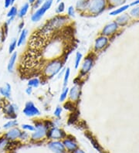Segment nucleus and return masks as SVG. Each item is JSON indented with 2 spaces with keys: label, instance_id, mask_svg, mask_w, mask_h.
Returning <instances> with one entry per match:
<instances>
[{
  "label": "nucleus",
  "instance_id": "nucleus-13",
  "mask_svg": "<svg viewBox=\"0 0 139 153\" xmlns=\"http://www.w3.org/2000/svg\"><path fill=\"white\" fill-rule=\"evenodd\" d=\"M47 146L54 153H64L66 152V148L62 141L58 140H53L50 141L47 144Z\"/></svg>",
  "mask_w": 139,
  "mask_h": 153
},
{
  "label": "nucleus",
  "instance_id": "nucleus-45",
  "mask_svg": "<svg viewBox=\"0 0 139 153\" xmlns=\"http://www.w3.org/2000/svg\"><path fill=\"white\" fill-rule=\"evenodd\" d=\"M3 42V35H2V29L0 28V43Z\"/></svg>",
  "mask_w": 139,
  "mask_h": 153
},
{
  "label": "nucleus",
  "instance_id": "nucleus-6",
  "mask_svg": "<svg viewBox=\"0 0 139 153\" xmlns=\"http://www.w3.org/2000/svg\"><path fill=\"white\" fill-rule=\"evenodd\" d=\"M87 2V7L89 12L92 14L100 13L105 8L106 5V1L105 0H88Z\"/></svg>",
  "mask_w": 139,
  "mask_h": 153
},
{
  "label": "nucleus",
  "instance_id": "nucleus-37",
  "mask_svg": "<svg viewBox=\"0 0 139 153\" xmlns=\"http://www.w3.org/2000/svg\"><path fill=\"white\" fill-rule=\"evenodd\" d=\"M65 9V5L63 2H60L59 6H58L57 9H56V12L57 13H62L64 11Z\"/></svg>",
  "mask_w": 139,
  "mask_h": 153
},
{
  "label": "nucleus",
  "instance_id": "nucleus-22",
  "mask_svg": "<svg viewBox=\"0 0 139 153\" xmlns=\"http://www.w3.org/2000/svg\"><path fill=\"white\" fill-rule=\"evenodd\" d=\"M129 20V16L127 14H123L121 16H118L117 19H116V23L118 25L125 26V24H127V22Z\"/></svg>",
  "mask_w": 139,
  "mask_h": 153
},
{
  "label": "nucleus",
  "instance_id": "nucleus-44",
  "mask_svg": "<svg viewBox=\"0 0 139 153\" xmlns=\"http://www.w3.org/2000/svg\"><path fill=\"white\" fill-rule=\"evenodd\" d=\"M73 153H85L84 152V151H83L82 149H81V148H76V150H74V152H73Z\"/></svg>",
  "mask_w": 139,
  "mask_h": 153
},
{
  "label": "nucleus",
  "instance_id": "nucleus-32",
  "mask_svg": "<svg viewBox=\"0 0 139 153\" xmlns=\"http://www.w3.org/2000/svg\"><path fill=\"white\" fill-rule=\"evenodd\" d=\"M87 7V2L85 0H81L76 4V9L78 10H84Z\"/></svg>",
  "mask_w": 139,
  "mask_h": 153
},
{
  "label": "nucleus",
  "instance_id": "nucleus-42",
  "mask_svg": "<svg viewBox=\"0 0 139 153\" xmlns=\"http://www.w3.org/2000/svg\"><path fill=\"white\" fill-rule=\"evenodd\" d=\"M11 6V0H5V8H9Z\"/></svg>",
  "mask_w": 139,
  "mask_h": 153
},
{
  "label": "nucleus",
  "instance_id": "nucleus-18",
  "mask_svg": "<svg viewBox=\"0 0 139 153\" xmlns=\"http://www.w3.org/2000/svg\"><path fill=\"white\" fill-rule=\"evenodd\" d=\"M12 87L9 83H6L3 87H0V94L6 99H9L11 97Z\"/></svg>",
  "mask_w": 139,
  "mask_h": 153
},
{
  "label": "nucleus",
  "instance_id": "nucleus-21",
  "mask_svg": "<svg viewBox=\"0 0 139 153\" xmlns=\"http://www.w3.org/2000/svg\"><path fill=\"white\" fill-rule=\"evenodd\" d=\"M17 13H18V11H17V8H16V6H12L11 9H9V12L7 13V17L9 18V19H8L6 22V23L8 25H9V23H11L12 21L15 19Z\"/></svg>",
  "mask_w": 139,
  "mask_h": 153
},
{
  "label": "nucleus",
  "instance_id": "nucleus-28",
  "mask_svg": "<svg viewBox=\"0 0 139 153\" xmlns=\"http://www.w3.org/2000/svg\"><path fill=\"white\" fill-rule=\"evenodd\" d=\"M30 8V6L28 3H25L22 6V8L20 9V10L19 11V13L17 14L19 16V18H23V16H25V14L27 13L28 9Z\"/></svg>",
  "mask_w": 139,
  "mask_h": 153
},
{
  "label": "nucleus",
  "instance_id": "nucleus-2",
  "mask_svg": "<svg viewBox=\"0 0 139 153\" xmlns=\"http://www.w3.org/2000/svg\"><path fill=\"white\" fill-rule=\"evenodd\" d=\"M63 64L64 60H63V58H56L48 60V62L46 63L42 68L43 75L46 79L53 78L63 69Z\"/></svg>",
  "mask_w": 139,
  "mask_h": 153
},
{
  "label": "nucleus",
  "instance_id": "nucleus-25",
  "mask_svg": "<svg viewBox=\"0 0 139 153\" xmlns=\"http://www.w3.org/2000/svg\"><path fill=\"white\" fill-rule=\"evenodd\" d=\"M69 88L68 87H64L63 89L62 92L60 95V98H59V101L60 102H64L66 101V99L68 97V94H69Z\"/></svg>",
  "mask_w": 139,
  "mask_h": 153
},
{
  "label": "nucleus",
  "instance_id": "nucleus-46",
  "mask_svg": "<svg viewBox=\"0 0 139 153\" xmlns=\"http://www.w3.org/2000/svg\"><path fill=\"white\" fill-rule=\"evenodd\" d=\"M138 4H139V0H137L135 2H132L131 4V6H135V5H138Z\"/></svg>",
  "mask_w": 139,
  "mask_h": 153
},
{
  "label": "nucleus",
  "instance_id": "nucleus-47",
  "mask_svg": "<svg viewBox=\"0 0 139 153\" xmlns=\"http://www.w3.org/2000/svg\"><path fill=\"white\" fill-rule=\"evenodd\" d=\"M35 1H36V0H29V2L31 3V4H33V3L35 2Z\"/></svg>",
  "mask_w": 139,
  "mask_h": 153
},
{
  "label": "nucleus",
  "instance_id": "nucleus-39",
  "mask_svg": "<svg viewBox=\"0 0 139 153\" xmlns=\"http://www.w3.org/2000/svg\"><path fill=\"white\" fill-rule=\"evenodd\" d=\"M125 2V0H111V3H112L114 6H119Z\"/></svg>",
  "mask_w": 139,
  "mask_h": 153
},
{
  "label": "nucleus",
  "instance_id": "nucleus-7",
  "mask_svg": "<svg viewBox=\"0 0 139 153\" xmlns=\"http://www.w3.org/2000/svg\"><path fill=\"white\" fill-rule=\"evenodd\" d=\"M94 63V57L91 53H90L84 58V60L82 63L80 75L81 76H86L91 70Z\"/></svg>",
  "mask_w": 139,
  "mask_h": 153
},
{
  "label": "nucleus",
  "instance_id": "nucleus-38",
  "mask_svg": "<svg viewBox=\"0 0 139 153\" xmlns=\"http://www.w3.org/2000/svg\"><path fill=\"white\" fill-rule=\"evenodd\" d=\"M67 13L70 16H73L74 17L75 16V11H74V8L73 6H70L67 9Z\"/></svg>",
  "mask_w": 139,
  "mask_h": 153
},
{
  "label": "nucleus",
  "instance_id": "nucleus-17",
  "mask_svg": "<svg viewBox=\"0 0 139 153\" xmlns=\"http://www.w3.org/2000/svg\"><path fill=\"white\" fill-rule=\"evenodd\" d=\"M63 144L65 148L70 152H73L74 150H76V148H78L77 143L74 139H69V138L66 137L64 140L63 141Z\"/></svg>",
  "mask_w": 139,
  "mask_h": 153
},
{
  "label": "nucleus",
  "instance_id": "nucleus-43",
  "mask_svg": "<svg viewBox=\"0 0 139 153\" xmlns=\"http://www.w3.org/2000/svg\"><path fill=\"white\" fill-rule=\"evenodd\" d=\"M24 25H25V23H24V22H21L20 23H19V26H18V27H19V31H22V30H23V29H24Z\"/></svg>",
  "mask_w": 139,
  "mask_h": 153
},
{
  "label": "nucleus",
  "instance_id": "nucleus-31",
  "mask_svg": "<svg viewBox=\"0 0 139 153\" xmlns=\"http://www.w3.org/2000/svg\"><path fill=\"white\" fill-rule=\"evenodd\" d=\"M16 46H17V39L14 38V39H12L11 43H9V53H10V54L14 53V51L16 50Z\"/></svg>",
  "mask_w": 139,
  "mask_h": 153
},
{
  "label": "nucleus",
  "instance_id": "nucleus-5",
  "mask_svg": "<svg viewBox=\"0 0 139 153\" xmlns=\"http://www.w3.org/2000/svg\"><path fill=\"white\" fill-rule=\"evenodd\" d=\"M34 126L35 131L32 132V135H31L32 140L38 141V140L43 139L47 135L49 128L46 126V123L37 121L35 122Z\"/></svg>",
  "mask_w": 139,
  "mask_h": 153
},
{
  "label": "nucleus",
  "instance_id": "nucleus-10",
  "mask_svg": "<svg viewBox=\"0 0 139 153\" xmlns=\"http://www.w3.org/2000/svg\"><path fill=\"white\" fill-rule=\"evenodd\" d=\"M46 137L51 140H60L65 139L67 137V134L61 128L57 127H52L48 130Z\"/></svg>",
  "mask_w": 139,
  "mask_h": 153
},
{
  "label": "nucleus",
  "instance_id": "nucleus-15",
  "mask_svg": "<svg viewBox=\"0 0 139 153\" xmlns=\"http://www.w3.org/2000/svg\"><path fill=\"white\" fill-rule=\"evenodd\" d=\"M109 39L107 37L104 36H100L96 39L94 42V49L95 51H100L105 47L108 43Z\"/></svg>",
  "mask_w": 139,
  "mask_h": 153
},
{
  "label": "nucleus",
  "instance_id": "nucleus-49",
  "mask_svg": "<svg viewBox=\"0 0 139 153\" xmlns=\"http://www.w3.org/2000/svg\"><path fill=\"white\" fill-rule=\"evenodd\" d=\"M60 0H57V2H60Z\"/></svg>",
  "mask_w": 139,
  "mask_h": 153
},
{
  "label": "nucleus",
  "instance_id": "nucleus-41",
  "mask_svg": "<svg viewBox=\"0 0 139 153\" xmlns=\"http://www.w3.org/2000/svg\"><path fill=\"white\" fill-rule=\"evenodd\" d=\"M25 94H26L27 95H31L32 93V88L28 86L27 88H26V89H25Z\"/></svg>",
  "mask_w": 139,
  "mask_h": 153
},
{
  "label": "nucleus",
  "instance_id": "nucleus-36",
  "mask_svg": "<svg viewBox=\"0 0 139 153\" xmlns=\"http://www.w3.org/2000/svg\"><path fill=\"white\" fill-rule=\"evenodd\" d=\"M130 15L134 17V18H138L139 17V7L138 8H134L130 12Z\"/></svg>",
  "mask_w": 139,
  "mask_h": 153
},
{
  "label": "nucleus",
  "instance_id": "nucleus-23",
  "mask_svg": "<svg viewBox=\"0 0 139 153\" xmlns=\"http://www.w3.org/2000/svg\"><path fill=\"white\" fill-rule=\"evenodd\" d=\"M18 125V121L16 119H11V120L8 121L6 123H5L2 128H3V129L6 130H9L11 129L12 128L16 127Z\"/></svg>",
  "mask_w": 139,
  "mask_h": 153
},
{
  "label": "nucleus",
  "instance_id": "nucleus-48",
  "mask_svg": "<svg viewBox=\"0 0 139 153\" xmlns=\"http://www.w3.org/2000/svg\"><path fill=\"white\" fill-rule=\"evenodd\" d=\"M14 2H15V0H11V6L14 3Z\"/></svg>",
  "mask_w": 139,
  "mask_h": 153
},
{
  "label": "nucleus",
  "instance_id": "nucleus-19",
  "mask_svg": "<svg viewBox=\"0 0 139 153\" xmlns=\"http://www.w3.org/2000/svg\"><path fill=\"white\" fill-rule=\"evenodd\" d=\"M17 53L16 52H14L11 54V57L9 58V62H8V64H7V70H8V71L12 73V72H13L14 67H15V64H16V60H17Z\"/></svg>",
  "mask_w": 139,
  "mask_h": 153
},
{
  "label": "nucleus",
  "instance_id": "nucleus-11",
  "mask_svg": "<svg viewBox=\"0 0 139 153\" xmlns=\"http://www.w3.org/2000/svg\"><path fill=\"white\" fill-rule=\"evenodd\" d=\"M2 109H3V113L6 115L7 118L10 119H16L17 117V110H18V108L16 104L7 102L3 105Z\"/></svg>",
  "mask_w": 139,
  "mask_h": 153
},
{
  "label": "nucleus",
  "instance_id": "nucleus-24",
  "mask_svg": "<svg viewBox=\"0 0 139 153\" xmlns=\"http://www.w3.org/2000/svg\"><path fill=\"white\" fill-rule=\"evenodd\" d=\"M9 141L5 137H0V152H4L9 146Z\"/></svg>",
  "mask_w": 139,
  "mask_h": 153
},
{
  "label": "nucleus",
  "instance_id": "nucleus-30",
  "mask_svg": "<svg viewBox=\"0 0 139 153\" xmlns=\"http://www.w3.org/2000/svg\"><path fill=\"white\" fill-rule=\"evenodd\" d=\"M129 8V6L128 5H126V6H124L120 7L119 9H117L116 10H114L111 12H110V15L111 16H116V15H119L121 12H123L124 11H125L126 9Z\"/></svg>",
  "mask_w": 139,
  "mask_h": 153
},
{
  "label": "nucleus",
  "instance_id": "nucleus-14",
  "mask_svg": "<svg viewBox=\"0 0 139 153\" xmlns=\"http://www.w3.org/2000/svg\"><path fill=\"white\" fill-rule=\"evenodd\" d=\"M21 133H22V131L19 128L15 127L11 128V129H9L8 132H6L4 134V137L6 139H8L9 141H12L19 139Z\"/></svg>",
  "mask_w": 139,
  "mask_h": 153
},
{
  "label": "nucleus",
  "instance_id": "nucleus-40",
  "mask_svg": "<svg viewBox=\"0 0 139 153\" xmlns=\"http://www.w3.org/2000/svg\"><path fill=\"white\" fill-rule=\"evenodd\" d=\"M20 139H22V140H26V139H29V134H28L27 132H22V133H21V135H20V138H19Z\"/></svg>",
  "mask_w": 139,
  "mask_h": 153
},
{
  "label": "nucleus",
  "instance_id": "nucleus-26",
  "mask_svg": "<svg viewBox=\"0 0 139 153\" xmlns=\"http://www.w3.org/2000/svg\"><path fill=\"white\" fill-rule=\"evenodd\" d=\"M82 58H83V54L81 53V52H76V55H75V60H74V67L75 69H77L81 64V60H82Z\"/></svg>",
  "mask_w": 139,
  "mask_h": 153
},
{
  "label": "nucleus",
  "instance_id": "nucleus-12",
  "mask_svg": "<svg viewBox=\"0 0 139 153\" xmlns=\"http://www.w3.org/2000/svg\"><path fill=\"white\" fill-rule=\"evenodd\" d=\"M81 94V85L79 83H74V85L69 90V98L71 102L78 101Z\"/></svg>",
  "mask_w": 139,
  "mask_h": 153
},
{
  "label": "nucleus",
  "instance_id": "nucleus-34",
  "mask_svg": "<svg viewBox=\"0 0 139 153\" xmlns=\"http://www.w3.org/2000/svg\"><path fill=\"white\" fill-rule=\"evenodd\" d=\"M21 128L24 129L25 131H29V132H33L35 131V126L32 125H29V124H23L21 125Z\"/></svg>",
  "mask_w": 139,
  "mask_h": 153
},
{
  "label": "nucleus",
  "instance_id": "nucleus-29",
  "mask_svg": "<svg viewBox=\"0 0 139 153\" xmlns=\"http://www.w3.org/2000/svg\"><path fill=\"white\" fill-rule=\"evenodd\" d=\"M70 75V68L67 67V69L65 70L64 75H63V88L67 86V83L69 81Z\"/></svg>",
  "mask_w": 139,
  "mask_h": 153
},
{
  "label": "nucleus",
  "instance_id": "nucleus-35",
  "mask_svg": "<svg viewBox=\"0 0 139 153\" xmlns=\"http://www.w3.org/2000/svg\"><path fill=\"white\" fill-rule=\"evenodd\" d=\"M63 108L61 106H57L56 108V109L53 111V115L55 116L56 118H60V116H61V114H62Z\"/></svg>",
  "mask_w": 139,
  "mask_h": 153
},
{
  "label": "nucleus",
  "instance_id": "nucleus-20",
  "mask_svg": "<svg viewBox=\"0 0 139 153\" xmlns=\"http://www.w3.org/2000/svg\"><path fill=\"white\" fill-rule=\"evenodd\" d=\"M27 36H28V30H26V29H23V30L20 32V34H19V39H17V46H21L22 45L24 44Z\"/></svg>",
  "mask_w": 139,
  "mask_h": 153
},
{
  "label": "nucleus",
  "instance_id": "nucleus-1",
  "mask_svg": "<svg viewBox=\"0 0 139 153\" xmlns=\"http://www.w3.org/2000/svg\"><path fill=\"white\" fill-rule=\"evenodd\" d=\"M43 61L42 53L39 51L30 50L26 51L22 59V66L25 70H32L39 67Z\"/></svg>",
  "mask_w": 139,
  "mask_h": 153
},
{
  "label": "nucleus",
  "instance_id": "nucleus-4",
  "mask_svg": "<svg viewBox=\"0 0 139 153\" xmlns=\"http://www.w3.org/2000/svg\"><path fill=\"white\" fill-rule=\"evenodd\" d=\"M67 20H68V18L66 16H56L53 19H50L46 25L44 26L43 30H42V32L48 33V32H50L52 31H54V30H59L67 23ZM48 34H50V33H48Z\"/></svg>",
  "mask_w": 139,
  "mask_h": 153
},
{
  "label": "nucleus",
  "instance_id": "nucleus-9",
  "mask_svg": "<svg viewBox=\"0 0 139 153\" xmlns=\"http://www.w3.org/2000/svg\"><path fill=\"white\" fill-rule=\"evenodd\" d=\"M23 114L26 117H35L40 115V111L36 104L32 101H27L25 104V107L23 110Z\"/></svg>",
  "mask_w": 139,
  "mask_h": 153
},
{
  "label": "nucleus",
  "instance_id": "nucleus-16",
  "mask_svg": "<svg viewBox=\"0 0 139 153\" xmlns=\"http://www.w3.org/2000/svg\"><path fill=\"white\" fill-rule=\"evenodd\" d=\"M118 25L116 23V22H113L106 25L104 27V29L102 30L101 36H104V37H109L113 35L114 32L118 30Z\"/></svg>",
  "mask_w": 139,
  "mask_h": 153
},
{
  "label": "nucleus",
  "instance_id": "nucleus-33",
  "mask_svg": "<svg viewBox=\"0 0 139 153\" xmlns=\"http://www.w3.org/2000/svg\"><path fill=\"white\" fill-rule=\"evenodd\" d=\"M1 29H2V35H3V42H4L5 40H6V38L7 37V35H8L9 25H8L6 23H4Z\"/></svg>",
  "mask_w": 139,
  "mask_h": 153
},
{
  "label": "nucleus",
  "instance_id": "nucleus-3",
  "mask_svg": "<svg viewBox=\"0 0 139 153\" xmlns=\"http://www.w3.org/2000/svg\"><path fill=\"white\" fill-rule=\"evenodd\" d=\"M49 35L48 33L43 32H33L31 37V39L29 41V49L32 50H43L45 46L49 43Z\"/></svg>",
  "mask_w": 139,
  "mask_h": 153
},
{
  "label": "nucleus",
  "instance_id": "nucleus-8",
  "mask_svg": "<svg viewBox=\"0 0 139 153\" xmlns=\"http://www.w3.org/2000/svg\"><path fill=\"white\" fill-rule=\"evenodd\" d=\"M52 3H53V0H46L43 2V6L32 14V16H31V20L32 22H38V21L40 20V19L43 16L45 12L48 9H50V8L52 6Z\"/></svg>",
  "mask_w": 139,
  "mask_h": 153
},
{
  "label": "nucleus",
  "instance_id": "nucleus-27",
  "mask_svg": "<svg viewBox=\"0 0 139 153\" xmlns=\"http://www.w3.org/2000/svg\"><path fill=\"white\" fill-rule=\"evenodd\" d=\"M28 86L31 87V88H38L40 84V81L38 77H33V78L30 79V81H28Z\"/></svg>",
  "mask_w": 139,
  "mask_h": 153
}]
</instances>
